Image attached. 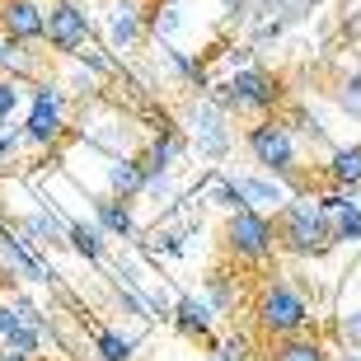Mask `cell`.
Returning a JSON list of instances; mask_svg holds the SVG:
<instances>
[{
    "label": "cell",
    "mask_w": 361,
    "mask_h": 361,
    "mask_svg": "<svg viewBox=\"0 0 361 361\" xmlns=\"http://www.w3.org/2000/svg\"><path fill=\"white\" fill-rule=\"evenodd\" d=\"M0 348L24 352V357H38V348H42V329H28V324H19V329H10V334L0 338Z\"/></svg>",
    "instance_id": "22"
},
{
    "label": "cell",
    "mask_w": 361,
    "mask_h": 361,
    "mask_svg": "<svg viewBox=\"0 0 361 361\" xmlns=\"http://www.w3.org/2000/svg\"><path fill=\"white\" fill-rule=\"evenodd\" d=\"M343 361H361V352H348V357H343Z\"/></svg>",
    "instance_id": "31"
},
{
    "label": "cell",
    "mask_w": 361,
    "mask_h": 361,
    "mask_svg": "<svg viewBox=\"0 0 361 361\" xmlns=\"http://www.w3.org/2000/svg\"><path fill=\"white\" fill-rule=\"evenodd\" d=\"M10 66H14V42L0 38V75H10Z\"/></svg>",
    "instance_id": "29"
},
{
    "label": "cell",
    "mask_w": 361,
    "mask_h": 361,
    "mask_svg": "<svg viewBox=\"0 0 361 361\" xmlns=\"http://www.w3.org/2000/svg\"><path fill=\"white\" fill-rule=\"evenodd\" d=\"M28 146H56L66 136V94L56 80H38L33 85V99H28V122L19 132Z\"/></svg>",
    "instance_id": "7"
},
{
    "label": "cell",
    "mask_w": 361,
    "mask_h": 361,
    "mask_svg": "<svg viewBox=\"0 0 361 361\" xmlns=\"http://www.w3.org/2000/svg\"><path fill=\"white\" fill-rule=\"evenodd\" d=\"M19 324H24V319H19V310H14V300L5 295V300H0V338L10 334V329H19Z\"/></svg>",
    "instance_id": "28"
},
{
    "label": "cell",
    "mask_w": 361,
    "mask_h": 361,
    "mask_svg": "<svg viewBox=\"0 0 361 361\" xmlns=\"http://www.w3.org/2000/svg\"><path fill=\"white\" fill-rule=\"evenodd\" d=\"M19 104H24V85L14 80V75H0V132H5V122L14 118Z\"/></svg>",
    "instance_id": "24"
},
{
    "label": "cell",
    "mask_w": 361,
    "mask_h": 361,
    "mask_svg": "<svg viewBox=\"0 0 361 361\" xmlns=\"http://www.w3.org/2000/svg\"><path fill=\"white\" fill-rule=\"evenodd\" d=\"M324 226H329V244H361V202L348 197L343 188L319 197Z\"/></svg>",
    "instance_id": "10"
},
{
    "label": "cell",
    "mask_w": 361,
    "mask_h": 361,
    "mask_svg": "<svg viewBox=\"0 0 361 361\" xmlns=\"http://www.w3.org/2000/svg\"><path fill=\"white\" fill-rule=\"evenodd\" d=\"M5 286H10V277H5V272H0V291H5Z\"/></svg>",
    "instance_id": "32"
},
{
    "label": "cell",
    "mask_w": 361,
    "mask_h": 361,
    "mask_svg": "<svg viewBox=\"0 0 361 361\" xmlns=\"http://www.w3.org/2000/svg\"><path fill=\"white\" fill-rule=\"evenodd\" d=\"M263 361H334V352L314 334H291V338H272Z\"/></svg>",
    "instance_id": "17"
},
{
    "label": "cell",
    "mask_w": 361,
    "mask_h": 361,
    "mask_svg": "<svg viewBox=\"0 0 361 361\" xmlns=\"http://www.w3.org/2000/svg\"><path fill=\"white\" fill-rule=\"evenodd\" d=\"M240 183V197L244 207H254V212H272L277 216L286 202H291V192H286V183L272 174H249V178H235Z\"/></svg>",
    "instance_id": "14"
},
{
    "label": "cell",
    "mask_w": 361,
    "mask_h": 361,
    "mask_svg": "<svg viewBox=\"0 0 361 361\" xmlns=\"http://www.w3.org/2000/svg\"><path fill=\"white\" fill-rule=\"evenodd\" d=\"M207 305H212L216 314H230V310L240 305V286H235L226 272H212V277H207Z\"/></svg>",
    "instance_id": "21"
},
{
    "label": "cell",
    "mask_w": 361,
    "mask_h": 361,
    "mask_svg": "<svg viewBox=\"0 0 361 361\" xmlns=\"http://www.w3.org/2000/svg\"><path fill=\"white\" fill-rule=\"evenodd\" d=\"M338 108H343L348 118H361V66L338 85Z\"/></svg>",
    "instance_id": "25"
},
{
    "label": "cell",
    "mask_w": 361,
    "mask_h": 361,
    "mask_svg": "<svg viewBox=\"0 0 361 361\" xmlns=\"http://www.w3.org/2000/svg\"><path fill=\"white\" fill-rule=\"evenodd\" d=\"M0 272H5V277H24V281H33V286H52L56 281V272L42 263V254L14 230V221H5V216H0Z\"/></svg>",
    "instance_id": "9"
},
{
    "label": "cell",
    "mask_w": 361,
    "mask_h": 361,
    "mask_svg": "<svg viewBox=\"0 0 361 361\" xmlns=\"http://www.w3.org/2000/svg\"><path fill=\"white\" fill-rule=\"evenodd\" d=\"M244 150L254 155V164L272 178H291L300 174V146H295V132L286 118H258L249 132H244Z\"/></svg>",
    "instance_id": "3"
},
{
    "label": "cell",
    "mask_w": 361,
    "mask_h": 361,
    "mask_svg": "<svg viewBox=\"0 0 361 361\" xmlns=\"http://www.w3.org/2000/svg\"><path fill=\"white\" fill-rule=\"evenodd\" d=\"M272 226H277V249L291 258H319L329 254L334 244H329V226H324V212L314 197H291L272 216Z\"/></svg>",
    "instance_id": "2"
},
{
    "label": "cell",
    "mask_w": 361,
    "mask_h": 361,
    "mask_svg": "<svg viewBox=\"0 0 361 361\" xmlns=\"http://www.w3.org/2000/svg\"><path fill=\"white\" fill-rule=\"evenodd\" d=\"M94 352H99V361H132L136 338L118 334V329H94Z\"/></svg>",
    "instance_id": "20"
},
{
    "label": "cell",
    "mask_w": 361,
    "mask_h": 361,
    "mask_svg": "<svg viewBox=\"0 0 361 361\" xmlns=\"http://www.w3.org/2000/svg\"><path fill=\"white\" fill-rule=\"evenodd\" d=\"M104 178H108V197H122V202H132L141 197V188H146V174H141V164H136V155H118V160H108L104 155ZM99 192V197H104Z\"/></svg>",
    "instance_id": "15"
},
{
    "label": "cell",
    "mask_w": 361,
    "mask_h": 361,
    "mask_svg": "<svg viewBox=\"0 0 361 361\" xmlns=\"http://www.w3.org/2000/svg\"><path fill=\"white\" fill-rule=\"evenodd\" d=\"M291 132H300V136H314V141H324V127H319V118L310 113V108H291Z\"/></svg>",
    "instance_id": "26"
},
{
    "label": "cell",
    "mask_w": 361,
    "mask_h": 361,
    "mask_svg": "<svg viewBox=\"0 0 361 361\" xmlns=\"http://www.w3.org/2000/svg\"><path fill=\"white\" fill-rule=\"evenodd\" d=\"M169 319L183 338H197V343H212V324H216V310L207 305V295H178L169 305Z\"/></svg>",
    "instance_id": "12"
},
{
    "label": "cell",
    "mask_w": 361,
    "mask_h": 361,
    "mask_svg": "<svg viewBox=\"0 0 361 361\" xmlns=\"http://www.w3.org/2000/svg\"><path fill=\"white\" fill-rule=\"evenodd\" d=\"M66 226L71 221H61L52 207H38V212H28V216L14 221V230H19L33 249H61V244H66Z\"/></svg>",
    "instance_id": "13"
},
{
    "label": "cell",
    "mask_w": 361,
    "mask_h": 361,
    "mask_svg": "<svg viewBox=\"0 0 361 361\" xmlns=\"http://www.w3.org/2000/svg\"><path fill=\"white\" fill-rule=\"evenodd\" d=\"M338 334H343V343H348L352 352H361V310L343 314V324H338Z\"/></svg>",
    "instance_id": "27"
},
{
    "label": "cell",
    "mask_w": 361,
    "mask_h": 361,
    "mask_svg": "<svg viewBox=\"0 0 361 361\" xmlns=\"http://www.w3.org/2000/svg\"><path fill=\"white\" fill-rule=\"evenodd\" d=\"M66 244L85 258V263H104V254H108V235L94 226V221H71L66 226Z\"/></svg>",
    "instance_id": "19"
},
{
    "label": "cell",
    "mask_w": 361,
    "mask_h": 361,
    "mask_svg": "<svg viewBox=\"0 0 361 361\" xmlns=\"http://www.w3.org/2000/svg\"><path fill=\"white\" fill-rule=\"evenodd\" d=\"M310 319H314V310H310V295L295 286V281L277 277V281H263L254 295V329L263 338H291V334H310Z\"/></svg>",
    "instance_id": "1"
},
{
    "label": "cell",
    "mask_w": 361,
    "mask_h": 361,
    "mask_svg": "<svg viewBox=\"0 0 361 361\" xmlns=\"http://www.w3.org/2000/svg\"><path fill=\"white\" fill-rule=\"evenodd\" d=\"M357 202H361V197H357Z\"/></svg>",
    "instance_id": "33"
},
{
    "label": "cell",
    "mask_w": 361,
    "mask_h": 361,
    "mask_svg": "<svg viewBox=\"0 0 361 361\" xmlns=\"http://www.w3.org/2000/svg\"><path fill=\"white\" fill-rule=\"evenodd\" d=\"M226 254L244 268H263L272 254H277V226H272L268 212H254V207H244V212H230L226 221Z\"/></svg>",
    "instance_id": "5"
},
{
    "label": "cell",
    "mask_w": 361,
    "mask_h": 361,
    "mask_svg": "<svg viewBox=\"0 0 361 361\" xmlns=\"http://www.w3.org/2000/svg\"><path fill=\"white\" fill-rule=\"evenodd\" d=\"M183 127H188V136H192L197 155H207V160H221V155L235 146V132H230V113L216 104V99H197V104L183 113Z\"/></svg>",
    "instance_id": "8"
},
{
    "label": "cell",
    "mask_w": 361,
    "mask_h": 361,
    "mask_svg": "<svg viewBox=\"0 0 361 361\" xmlns=\"http://www.w3.org/2000/svg\"><path fill=\"white\" fill-rule=\"evenodd\" d=\"M0 38L14 47L42 42V5L38 0H0Z\"/></svg>",
    "instance_id": "11"
},
{
    "label": "cell",
    "mask_w": 361,
    "mask_h": 361,
    "mask_svg": "<svg viewBox=\"0 0 361 361\" xmlns=\"http://www.w3.org/2000/svg\"><path fill=\"white\" fill-rule=\"evenodd\" d=\"M90 38H94V24L80 0H47L42 5V42L56 56H75Z\"/></svg>",
    "instance_id": "6"
},
{
    "label": "cell",
    "mask_w": 361,
    "mask_h": 361,
    "mask_svg": "<svg viewBox=\"0 0 361 361\" xmlns=\"http://www.w3.org/2000/svg\"><path fill=\"white\" fill-rule=\"evenodd\" d=\"M0 361H33V357H24V352H10V348H0Z\"/></svg>",
    "instance_id": "30"
},
{
    "label": "cell",
    "mask_w": 361,
    "mask_h": 361,
    "mask_svg": "<svg viewBox=\"0 0 361 361\" xmlns=\"http://www.w3.org/2000/svg\"><path fill=\"white\" fill-rule=\"evenodd\" d=\"M212 99L226 108L230 118H263L268 108H277L281 80L272 75V71H263V66H240V71H230L226 80L216 85Z\"/></svg>",
    "instance_id": "4"
},
{
    "label": "cell",
    "mask_w": 361,
    "mask_h": 361,
    "mask_svg": "<svg viewBox=\"0 0 361 361\" xmlns=\"http://www.w3.org/2000/svg\"><path fill=\"white\" fill-rule=\"evenodd\" d=\"M324 174L334 188H361V146H334L329 160H324Z\"/></svg>",
    "instance_id": "18"
},
{
    "label": "cell",
    "mask_w": 361,
    "mask_h": 361,
    "mask_svg": "<svg viewBox=\"0 0 361 361\" xmlns=\"http://www.w3.org/2000/svg\"><path fill=\"white\" fill-rule=\"evenodd\" d=\"M207 197H212L216 207H226V212H244L240 183H235V178H226V174H216V178H212V192H207Z\"/></svg>",
    "instance_id": "23"
},
{
    "label": "cell",
    "mask_w": 361,
    "mask_h": 361,
    "mask_svg": "<svg viewBox=\"0 0 361 361\" xmlns=\"http://www.w3.org/2000/svg\"><path fill=\"white\" fill-rule=\"evenodd\" d=\"M94 226L104 230L108 240H136V216H132V202L122 197H94Z\"/></svg>",
    "instance_id": "16"
}]
</instances>
